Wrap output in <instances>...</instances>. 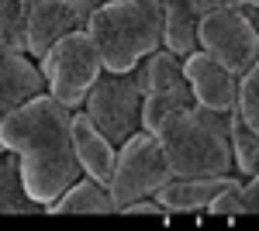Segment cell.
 <instances>
[{"label": "cell", "mask_w": 259, "mask_h": 231, "mask_svg": "<svg viewBox=\"0 0 259 231\" xmlns=\"http://www.w3.org/2000/svg\"><path fill=\"white\" fill-rule=\"evenodd\" d=\"M228 131L232 111H211L194 104L162 117L156 138L162 142L173 176H225L235 169Z\"/></svg>", "instance_id": "obj_2"}, {"label": "cell", "mask_w": 259, "mask_h": 231, "mask_svg": "<svg viewBox=\"0 0 259 231\" xmlns=\"http://www.w3.org/2000/svg\"><path fill=\"white\" fill-rule=\"evenodd\" d=\"M0 45L28 56V0H0Z\"/></svg>", "instance_id": "obj_18"}, {"label": "cell", "mask_w": 259, "mask_h": 231, "mask_svg": "<svg viewBox=\"0 0 259 231\" xmlns=\"http://www.w3.org/2000/svg\"><path fill=\"white\" fill-rule=\"evenodd\" d=\"M166 179H173L169 159L162 152V142L156 138V131L139 128L128 142L118 145V159H114V176H111V200L114 211H121L124 204L152 197Z\"/></svg>", "instance_id": "obj_5"}, {"label": "cell", "mask_w": 259, "mask_h": 231, "mask_svg": "<svg viewBox=\"0 0 259 231\" xmlns=\"http://www.w3.org/2000/svg\"><path fill=\"white\" fill-rule=\"evenodd\" d=\"M235 179L239 176H232V173H225V176H173L152 197L162 204L166 214H190V211H204Z\"/></svg>", "instance_id": "obj_11"}, {"label": "cell", "mask_w": 259, "mask_h": 231, "mask_svg": "<svg viewBox=\"0 0 259 231\" xmlns=\"http://www.w3.org/2000/svg\"><path fill=\"white\" fill-rule=\"evenodd\" d=\"M183 76L190 83L194 104L211 107V111L239 107V76H232L211 52L194 49L190 56H183Z\"/></svg>", "instance_id": "obj_8"}, {"label": "cell", "mask_w": 259, "mask_h": 231, "mask_svg": "<svg viewBox=\"0 0 259 231\" xmlns=\"http://www.w3.org/2000/svg\"><path fill=\"white\" fill-rule=\"evenodd\" d=\"M173 111H180V107L169 100V97L145 94L142 97V128H145V131H156V128L162 124V117L173 114Z\"/></svg>", "instance_id": "obj_20"}, {"label": "cell", "mask_w": 259, "mask_h": 231, "mask_svg": "<svg viewBox=\"0 0 259 231\" xmlns=\"http://www.w3.org/2000/svg\"><path fill=\"white\" fill-rule=\"evenodd\" d=\"M197 24L200 14L190 0H162V45L180 59L197 49Z\"/></svg>", "instance_id": "obj_15"}, {"label": "cell", "mask_w": 259, "mask_h": 231, "mask_svg": "<svg viewBox=\"0 0 259 231\" xmlns=\"http://www.w3.org/2000/svg\"><path fill=\"white\" fill-rule=\"evenodd\" d=\"M104 62V73H132L142 59L162 49V18L139 7L135 0H111L87 21Z\"/></svg>", "instance_id": "obj_3"}, {"label": "cell", "mask_w": 259, "mask_h": 231, "mask_svg": "<svg viewBox=\"0 0 259 231\" xmlns=\"http://www.w3.org/2000/svg\"><path fill=\"white\" fill-rule=\"evenodd\" d=\"M190 4H194L197 14L218 11V7H235V11H242V7H259V0H190Z\"/></svg>", "instance_id": "obj_23"}, {"label": "cell", "mask_w": 259, "mask_h": 231, "mask_svg": "<svg viewBox=\"0 0 259 231\" xmlns=\"http://www.w3.org/2000/svg\"><path fill=\"white\" fill-rule=\"evenodd\" d=\"M118 214H145V217H169V214L162 211V204L156 197H142V200H132V204H124Z\"/></svg>", "instance_id": "obj_22"}, {"label": "cell", "mask_w": 259, "mask_h": 231, "mask_svg": "<svg viewBox=\"0 0 259 231\" xmlns=\"http://www.w3.org/2000/svg\"><path fill=\"white\" fill-rule=\"evenodd\" d=\"M104 4H111V0H76V18H80V28H87V21L94 18V11H100Z\"/></svg>", "instance_id": "obj_25"}, {"label": "cell", "mask_w": 259, "mask_h": 231, "mask_svg": "<svg viewBox=\"0 0 259 231\" xmlns=\"http://www.w3.org/2000/svg\"><path fill=\"white\" fill-rule=\"evenodd\" d=\"M145 69H149V90H145V94L169 97L177 107H194L190 83L183 76V59H180L177 52H169L166 45L156 49L152 56L145 59Z\"/></svg>", "instance_id": "obj_13"}, {"label": "cell", "mask_w": 259, "mask_h": 231, "mask_svg": "<svg viewBox=\"0 0 259 231\" xmlns=\"http://www.w3.org/2000/svg\"><path fill=\"white\" fill-rule=\"evenodd\" d=\"M242 214H259V173L242 183Z\"/></svg>", "instance_id": "obj_24"}, {"label": "cell", "mask_w": 259, "mask_h": 231, "mask_svg": "<svg viewBox=\"0 0 259 231\" xmlns=\"http://www.w3.org/2000/svg\"><path fill=\"white\" fill-rule=\"evenodd\" d=\"M239 114L259 131V62L239 79Z\"/></svg>", "instance_id": "obj_19"}, {"label": "cell", "mask_w": 259, "mask_h": 231, "mask_svg": "<svg viewBox=\"0 0 259 231\" xmlns=\"http://www.w3.org/2000/svg\"><path fill=\"white\" fill-rule=\"evenodd\" d=\"M73 149H76V162H80L83 176H90V179H97L104 187H111L118 145L104 135L83 111H73Z\"/></svg>", "instance_id": "obj_10"}, {"label": "cell", "mask_w": 259, "mask_h": 231, "mask_svg": "<svg viewBox=\"0 0 259 231\" xmlns=\"http://www.w3.org/2000/svg\"><path fill=\"white\" fill-rule=\"evenodd\" d=\"M142 97L145 94L135 86L132 73H100L80 111L114 145H121L142 128Z\"/></svg>", "instance_id": "obj_6"}, {"label": "cell", "mask_w": 259, "mask_h": 231, "mask_svg": "<svg viewBox=\"0 0 259 231\" xmlns=\"http://www.w3.org/2000/svg\"><path fill=\"white\" fill-rule=\"evenodd\" d=\"M0 52H4V45H0Z\"/></svg>", "instance_id": "obj_28"}, {"label": "cell", "mask_w": 259, "mask_h": 231, "mask_svg": "<svg viewBox=\"0 0 259 231\" xmlns=\"http://www.w3.org/2000/svg\"><path fill=\"white\" fill-rule=\"evenodd\" d=\"M197 49L211 52L232 76H245L259 62V31L252 21L235 7H218L200 14L197 24Z\"/></svg>", "instance_id": "obj_7"}, {"label": "cell", "mask_w": 259, "mask_h": 231, "mask_svg": "<svg viewBox=\"0 0 259 231\" xmlns=\"http://www.w3.org/2000/svg\"><path fill=\"white\" fill-rule=\"evenodd\" d=\"M41 90H45V79L31 59L18 56V52H0V121ZM0 152H4V145H0Z\"/></svg>", "instance_id": "obj_12"}, {"label": "cell", "mask_w": 259, "mask_h": 231, "mask_svg": "<svg viewBox=\"0 0 259 231\" xmlns=\"http://www.w3.org/2000/svg\"><path fill=\"white\" fill-rule=\"evenodd\" d=\"M204 211L211 217H235V214H242V179H235L232 187H225Z\"/></svg>", "instance_id": "obj_21"}, {"label": "cell", "mask_w": 259, "mask_h": 231, "mask_svg": "<svg viewBox=\"0 0 259 231\" xmlns=\"http://www.w3.org/2000/svg\"><path fill=\"white\" fill-rule=\"evenodd\" d=\"M76 28V0H28V59H41Z\"/></svg>", "instance_id": "obj_9"}, {"label": "cell", "mask_w": 259, "mask_h": 231, "mask_svg": "<svg viewBox=\"0 0 259 231\" xmlns=\"http://www.w3.org/2000/svg\"><path fill=\"white\" fill-rule=\"evenodd\" d=\"M139 7H145V11H152V14H159L162 18V0H135Z\"/></svg>", "instance_id": "obj_26"}, {"label": "cell", "mask_w": 259, "mask_h": 231, "mask_svg": "<svg viewBox=\"0 0 259 231\" xmlns=\"http://www.w3.org/2000/svg\"><path fill=\"white\" fill-rule=\"evenodd\" d=\"M38 73L45 79V94L56 97L69 111H80L87 94H90V86L104 73V62H100L94 38L87 35V28H76V31L62 35L38 59Z\"/></svg>", "instance_id": "obj_4"}, {"label": "cell", "mask_w": 259, "mask_h": 231, "mask_svg": "<svg viewBox=\"0 0 259 231\" xmlns=\"http://www.w3.org/2000/svg\"><path fill=\"white\" fill-rule=\"evenodd\" d=\"M232 162L245 179L259 173V131L252 124H245V117L239 114V107H232Z\"/></svg>", "instance_id": "obj_17"}, {"label": "cell", "mask_w": 259, "mask_h": 231, "mask_svg": "<svg viewBox=\"0 0 259 231\" xmlns=\"http://www.w3.org/2000/svg\"><path fill=\"white\" fill-rule=\"evenodd\" d=\"M242 14H245V18L252 21V28L259 31V7H242Z\"/></svg>", "instance_id": "obj_27"}, {"label": "cell", "mask_w": 259, "mask_h": 231, "mask_svg": "<svg viewBox=\"0 0 259 231\" xmlns=\"http://www.w3.org/2000/svg\"><path fill=\"white\" fill-rule=\"evenodd\" d=\"M45 211L49 214H118L107 187L90 179V176H80L76 183H69L52 204H45Z\"/></svg>", "instance_id": "obj_14"}, {"label": "cell", "mask_w": 259, "mask_h": 231, "mask_svg": "<svg viewBox=\"0 0 259 231\" xmlns=\"http://www.w3.org/2000/svg\"><path fill=\"white\" fill-rule=\"evenodd\" d=\"M45 211L38 200H31L21 179V162L14 152H0V214H38Z\"/></svg>", "instance_id": "obj_16"}, {"label": "cell", "mask_w": 259, "mask_h": 231, "mask_svg": "<svg viewBox=\"0 0 259 231\" xmlns=\"http://www.w3.org/2000/svg\"><path fill=\"white\" fill-rule=\"evenodd\" d=\"M0 145L18 155L24 190L41 207L83 176L73 149V111L45 90L0 121Z\"/></svg>", "instance_id": "obj_1"}]
</instances>
